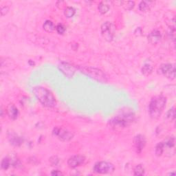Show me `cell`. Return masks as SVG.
Masks as SVG:
<instances>
[{
	"mask_svg": "<svg viewBox=\"0 0 176 176\" xmlns=\"http://www.w3.org/2000/svg\"><path fill=\"white\" fill-rule=\"evenodd\" d=\"M33 91L35 97L44 107L52 108L54 107L57 104L54 96L46 88L41 86L34 87Z\"/></svg>",
	"mask_w": 176,
	"mask_h": 176,
	"instance_id": "obj_1",
	"label": "cell"
},
{
	"mask_svg": "<svg viewBox=\"0 0 176 176\" xmlns=\"http://www.w3.org/2000/svg\"><path fill=\"white\" fill-rule=\"evenodd\" d=\"M167 104V98L163 95H158L152 98L149 105V113L152 119H158L164 110Z\"/></svg>",
	"mask_w": 176,
	"mask_h": 176,
	"instance_id": "obj_2",
	"label": "cell"
},
{
	"mask_svg": "<svg viewBox=\"0 0 176 176\" xmlns=\"http://www.w3.org/2000/svg\"><path fill=\"white\" fill-rule=\"evenodd\" d=\"M135 115L132 112L124 113L112 118L110 121V124L115 127H126L134 121Z\"/></svg>",
	"mask_w": 176,
	"mask_h": 176,
	"instance_id": "obj_3",
	"label": "cell"
},
{
	"mask_svg": "<svg viewBox=\"0 0 176 176\" xmlns=\"http://www.w3.org/2000/svg\"><path fill=\"white\" fill-rule=\"evenodd\" d=\"M93 171L94 173L98 174H110L114 173L115 167L113 164L109 162L101 161L94 164Z\"/></svg>",
	"mask_w": 176,
	"mask_h": 176,
	"instance_id": "obj_4",
	"label": "cell"
},
{
	"mask_svg": "<svg viewBox=\"0 0 176 176\" xmlns=\"http://www.w3.org/2000/svg\"><path fill=\"white\" fill-rule=\"evenodd\" d=\"M101 34L104 39L107 41H111L114 39L116 32V26L113 23L106 22L102 24L101 27Z\"/></svg>",
	"mask_w": 176,
	"mask_h": 176,
	"instance_id": "obj_5",
	"label": "cell"
},
{
	"mask_svg": "<svg viewBox=\"0 0 176 176\" xmlns=\"http://www.w3.org/2000/svg\"><path fill=\"white\" fill-rule=\"evenodd\" d=\"M53 134L56 137H57L59 140L65 142L70 141V140H71L74 137V134L71 132H70L68 129L62 127L54 128L53 130Z\"/></svg>",
	"mask_w": 176,
	"mask_h": 176,
	"instance_id": "obj_6",
	"label": "cell"
},
{
	"mask_svg": "<svg viewBox=\"0 0 176 176\" xmlns=\"http://www.w3.org/2000/svg\"><path fill=\"white\" fill-rule=\"evenodd\" d=\"M161 73L167 79L173 80L175 78V65L173 63H164L160 68Z\"/></svg>",
	"mask_w": 176,
	"mask_h": 176,
	"instance_id": "obj_7",
	"label": "cell"
},
{
	"mask_svg": "<svg viewBox=\"0 0 176 176\" xmlns=\"http://www.w3.org/2000/svg\"><path fill=\"white\" fill-rule=\"evenodd\" d=\"M147 143L146 138L145 136L142 134H138L135 136L133 140V145H134L135 149L138 153H140L145 148Z\"/></svg>",
	"mask_w": 176,
	"mask_h": 176,
	"instance_id": "obj_8",
	"label": "cell"
},
{
	"mask_svg": "<svg viewBox=\"0 0 176 176\" xmlns=\"http://www.w3.org/2000/svg\"><path fill=\"white\" fill-rule=\"evenodd\" d=\"M85 161V158L81 155H75L70 157L68 160V164L70 168H75L83 164Z\"/></svg>",
	"mask_w": 176,
	"mask_h": 176,
	"instance_id": "obj_9",
	"label": "cell"
},
{
	"mask_svg": "<svg viewBox=\"0 0 176 176\" xmlns=\"http://www.w3.org/2000/svg\"><path fill=\"white\" fill-rule=\"evenodd\" d=\"M83 72L86 73L87 75H90V76L92 77V78L96 79L98 80H100V81H102V80L106 81V80H105V75L100 70H98L96 68H86L85 70H83Z\"/></svg>",
	"mask_w": 176,
	"mask_h": 176,
	"instance_id": "obj_10",
	"label": "cell"
},
{
	"mask_svg": "<svg viewBox=\"0 0 176 176\" xmlns=\"http://www.w3.org/2000/svg\"><path fill=\"white\" fill-rule=\"evenodd\" d=\"M161 38L162 34L158 30H154L151 31L147 37L148 41H149L151 44L153 45L157 44L158 42L161 40Z\"/></svg>",
	"mask_w": 176,
	"mask_h": 176,
	"instance_id": "obj_11",
	"label": "cell"
},
{
	"mask_svg": "<svg viewBox=\"0 0 176 176\" xmlns=\"http://www.w3.org/2000/svg\"><path fill=\"white\" fill-rule=\"evenodd\" d=\"M6 114L8 115L10 119L15 121L19 116V110L17 108L15 105L13 104H9L8 106L6 107Z\"/></svg>",
	"mask_w": 176,
	"mask_h": 176,
	"instance_id": "obj_12",
	"label": "cell"
},
{
	"mask_svg": "<svg viewBox=\"0 0 176 176\" xmlns=\"http://www.w3.org/2000/svg\"><path fill=\"white\" fill-rule=\"evenodd\" d=\"M59 68L65 76L68 77H72L74 75V73H75V69H74L72 65H69L68 63H61V64L59 65Z\"/></svg>",
	"mask_w": 176,
	"mask_h": 176,
	"instance_id": "obj_13",
	"label": "cell"
},
{
	"mask_svg": "<svg viewBox=\"0 0 176 176\" xmlns=\"http://www.w3.org/2000/svg\"><path fill=\"white\" fill-rule=\"evenodd\" d=\"M10 142H11L12 145L15 146H19L22 144L23 140L22 139L21 137L18 136L15 133H10V135L8 136Z\"/></svg>",
	"mask_w": 176,
	"mask_h": 176,
	"instance_id": "obj_14",
	"label": "cell"
},
{
	"mask_svg": "<svg viewBox=\"0 0 176 176\" xmlns=\"http://www.w3.org/2000/svg\"><path fill=\"white\" fill-rule=\"evenodd\" d=\"M43 28L44 30L47 33H52L55 29V26L52 21L46 20L44 23Z\"/></svg>",
	"mask_w": 176,
	"mask_h": 176,
	"instance_id": "obj_15",
	"label": "cell"
},
{
	"mask_svg": "<svg viewBox=\"0 0 176 176\" xmlns=\"http://www.w3.org/2000/svg\"><path fill=\"white\" fill-rule=\"evenodd\" d=\"M145 173V168L142 164H138L135 167L134 169H133V175H138V176H142L144 175Z\"/></svg>",
	"mask_w": 176,
	"mask_h": 176,
	"instance_id": "obj_16",
	"label": "cell"
},
{
	"mask_svg": "<svg viewBox=\"0 0 176 176\" xmlns=\"http://www.w3.org/2000/svg\"><path fill=\"white\" fill-rule=\"evenodd\" d=\"M152 2H147V1H142L139 3L138 8L142 12H146L147 10L150 9V3Z\"/></svg>",
	"mask_w": 176,
	"mask_h": 176,
	"instance_id": "obj_17",
	"label": "cell"
},
{
	"mask_svg": "<svg viewBox=\"0 0 176 176\" xmlns=\"http://www.w3.org/2000/svg\"><path fill=\"white\" fill-rule=\"evenodd\" d=\"M98 9L101 14H105L109 11V10H110V6H109L106 2H102L98 4Z\"/></svg>",
	"mask_w": 176,
	"mask_h": 176,
	"instance_id": "obj_18",
	"label": "cell"
},
{
	"mask_svg": "<svg viewBox=\"0 0 176 176\" xmlns=\"http://www.w3.org/2000/svg\"><path fill=\"white\" fill-rule=\"evenodd\" d=\"M165 148L163 142H160L158 144L156 147V150H155V153L157 156H161L164 152Z\"/></svg>",
	"mask_w": 176,
	"mask_h": 176,
	"instance_id": "obj_19",
	"label": "cell"
},
{
	"mask_svg": "<svg viewBox=\"0 0 176 176\" xmlns=\"http://www.w3.org/2000/svg\"><path fill=\"white\" fill-rule=\"evenodd\" d=\"M121 3L123 8L127 10H131L135 6V2L133 1H122Z\"/></svg>",
	"mask_w": 176,
	"mask_h": 176,
	"instance_id": "obj_20",
	"label": "cell"
},
{
	"mask_svg": "<svg viewBox=\"0 0 176 176\" xmlns=\"http://www.w3.org/2000/svg\"><path fill=\"white\" fill-rule=\"evenodd\" d=\"M76 13V10L73 8V7L68 6L65 8L64 10V15L68 17V18H71L74 17Z\"/></svg>",
	"mask_w": 176,
	"mask_h": 176,
	"instance_id": "obj_21",
	"label": "cell"
},
{
	"mask_svg": "<svg viewBox=\"0 0 176 176\" xmlns=\"http://www.w3.org/2000/svg\"><path fill=\"white\" fill-rule=\"evenodd\" d=\"M153 66L149 63H145L142 68V72L145 75H149L153 72Z\"/></svg>",
	"mask_w": 176,
	"mask_h": 176,
	"instance_id": "obj_22",
	"label": "cell"
},
{
	"mask_svg": "<svg viewBox=\"0 0 176 176\" xmlns=\"http://www.w3.org/2000/svg\"><path fill=\"white\" fill-rule=\"evenodd\" d=\"M10 165V160L8 158H3L1 163V168L3 170H7L9 168Z\"/></svg>",
	"mask_w": 176,
	"mask_h": 176,
	"instance_id": "obj_23",
	"label": "cell"
},
{
	"mask_svg": "<svg viewBox=\"0 0 176 176\" xmlns=\"http://www.w3.org/2000/svg\"><path fill=\"white\" fill-rule=\"evenodd\" d=\"M167 116L168 118L171 119V121H175V107H171L169 110L168 111L167 114Z\"/></svg>",
	"mask_w": 176,
	"mask_h": 176,
	"instance_id": "obj_24",
	"label": "cell"
},
{
	"mask_svg": "<svg viewBox=\"0 0 176 176\" xmlns=\"http://www.w3.org/2000/svg\"><path fill=\"white\" fill-rule=\"evenodd\" d=\"M56 30H57V33L60 34H63L65 32V27L61 23H59L58 25L56 26Z\"/></svg>",
	"mask_w": 176,
	"mask_h": 176,
	"instance_id": "obj_25",
	"label": "cell"
},
{
	"mask_svg": "<svg viewBox=\"0 0 176 176\" xmlns=\"http://www.w3.org/2000/svg\"><path fill=\"white\" fill-rule=\"evenodd\" d=\"M8 10H9V8H8V6H2V8H1V15L2 16H4L6 15L7 13H8Z\"/></svg>",
	"mask_w": 176,
	"mask_h": 176,
	"instance_id": "obj_26",
	"label": "cell"
},
{
	"mask_svg": "<svg viewBox=\"0 0 176 176\" xmlns=\"http://www.w3.org/2000/svg\"><path fill=\"white\" fill-rule=\"evenodd\" d=\"M51 175H63V173H61V171H58V170H54V171H53L51 173Z\"/></svg>",
	"mask_w": 176,
	"mask_h": 176,
	"instance_id": "obj_27",
	"label": "cell"
},
{
	"mask_svg": "<svg viewBox=\"0 0 176 176\" xmlns=\"http://www.w3.org/2000/svg\"><path fill=\"white\" fill-rule=\"evenodd\" d=\"M169 175H175V172H173V173H170Z\"/></svg>",
	"mask_w": 176,
	"mask_h": 176,
	"instance_id": "obj_28",
	"label": "cell"
}]
</instances>
